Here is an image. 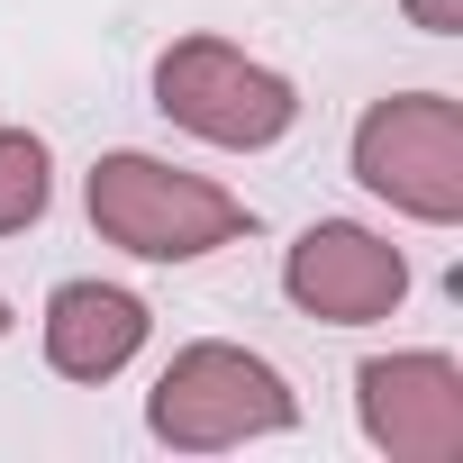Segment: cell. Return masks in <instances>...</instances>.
I'll list each match as a JSON object with an SVG mask.
<instances>
[{
	"instance_id": "5b68a950",
	"label": "cell",
	"mask_w": 463,
	"mask_h": 463,
	"mask_svg": "<svg viewBox=\"0 0 463 463\" xmlns=\"http://www.w3.org/2000/svg\"><path fill=\"white\" fill-rule=\"evenodd\" d=\"M354 409L391 463H454L463 454V373L445 354H373L354 373Z\"/></svg>"
},
{
	"instance_id": "7a4b0ae2",
	"label": "cell",
	"mask_w": 463,
	"mask_h": 463,
	"mask_svg": "<svg viewBox=\"0 0 463 463\" xmlns=\"http://www.w3.org/2000/svg\"><path fill=\"white\" fill-rule=\"evenodd\" d=\"M146 427L182 454H218V445H246V436H282L300 427V400L282 391V373L246 345H182L146 400Z\"/></svg>"
},
{
	"instance_id": "52a82bcc",
	"label": "cell",
	"mask_w": 463,
	"mask_h": 463,
	"mask_svg": "<svg viewBox=\"0 0 463 463\" xmlns=\"http://www.w3.org/2000/svg\"><path fill=\"white\" fill-rule=\"evenodd\" d=\"M146 345V300L109 291V282H64L46 300V364L64 382H109L128 373V354Z\"/></svg>"
},
{
	"instance_id": "277c9868",
	"label": "cell",
	"mask_w": 463,
	"mask_h": 463,
	"mask_svg": "<svg viewBox=\"0 0 463 463\" xmlns=\"http://www.w3.org/2000/svg\"><path fill=\"white\" fill-rule=\"evenodd\" d=\"M354 182L427 227H454L463 218V109L445 91L373 100L354 128Z\"/></svg>"
},
{
	"instance_id": "6da1fadb",
	"label": "cell",
	"mask_w": 463,
	"mask_h": 463,
	"mask_svg": "<svg viewBox=\"0 0 463 463\" xmlns=\"http://www.w3.org/2000/svg\"><path fill=\"white\" fill-rule=\"evenodd\" d=\"M91 227L118 246V255H146V264H191V255H218L237 246L255 209L237 191H218L200 173H173L155 155H100L91 164Z\"/></svg>"
},
{
	"instance_id": "3957f363",
	"label": "cell",
	"mask_w": 463,
	"mask_h": 463,
	"mask_svg": "<svg viewBox=\"0 0 463 463\" xmlns=\"http://www.w3.org/2000/svg\"><path fill=\"white\" fill-rule=\"evenodd\" d=\"M155 109H164L173 128L209 137V146L255 155V146H282V137H291L300 91H291L273 64L237 55L227 37H182V46L155 55Z\"/></svg>"
},
{
	"instance_id": "ba28073f",
	"label": "cell",
	"mask_w": 463,
	"mask_h": 463,
	"mask_svg": "<svg viewBox=\"0 0 463 463\" xmlns=\"http://www.w3.org/2000/svg\"><path fill=\"white\" fill-rule=\"evenodd\" d=\"M55 200V164H46V137L28 128H0V237H19V227H37Z\"/></svg>"
},
{
	"instance_id": "8992f818",
	"label": "cell",
	"mask_w": 463,
	"mask_h": 463,
	"mask_svg": "<svg viewBox=\"0 0 463 463\" xmlns=\"http://www.w3.org/2000/svg\"><path fill=\"white\" fill-rule=\"evenodd\" d=\"M282 291L309 318H327V327H364V318H391L409 300V264H400L391 237H373V227L318 218L309 237L291 246V264H282Z\"/></svg>"
},
{
	"instance_id": "30bf717a",
	"label": "cell",
	"mask_w": 463,
	"mask_h": 463,
	"mask_svg": "<svg viewBox=\"0 0 463 463\" xmlns=\"http://www.w3.org/2000/svg\"><path fill=\"white\" fill-rule=\"evenodd\" d=\"M0 336H10V300H0Z\"/></svg>"
},
{
	"instance_id": "9c48e42d",
	"label": "cell",
	"mask_w": 463,
	"mask_h": 463,
	"mask_svg": "<svg viewBox=\"0 0 463 463\" xmlns=\"http://www.w3.org/2000/svg\"><path fill=\"white\" fill-rule=\"evenodd\" d=\"M409 19H418L427 37H454V28H463V10H454V0H409Z\"/></svg>"
}]
</instances>
